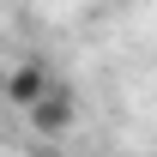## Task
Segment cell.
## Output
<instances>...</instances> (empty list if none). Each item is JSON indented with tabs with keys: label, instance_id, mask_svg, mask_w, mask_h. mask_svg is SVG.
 Returning <instances> with one entry per match:
<instances>
[{
	"label": "cell",
	"instance_id": "cell-2",
	"mask_svg": "<svg viewBox=\"0 0 157 157\" xmlns=\"http://www.w3.org/2000/svg\"><path fill=\"white\" fill-rule=\"evenodd\" d=\"M24 115H30V127H36V133H67V127H73V91H67V85H55V91H48L36 109H24Z\"/></svg>",
	"mask_w": 157,
	"mask_h": 157
},
{
	"label": "cell",
	"instance_id": "cell-1",
	"mask_svg": "<svg viewBox=\"0 0 157 157\" xmlns=\"http://www.w3.org/2000/svg\"><path fill=\"white\" fill-rule=\"evenodd\" d=\"M48 91H55V78H48L42 60H18V67L6 73V103H12V109H36Z\"/></svg>",
	"mask_w": 157,
	"mask_h": 157
}]
</instances>
